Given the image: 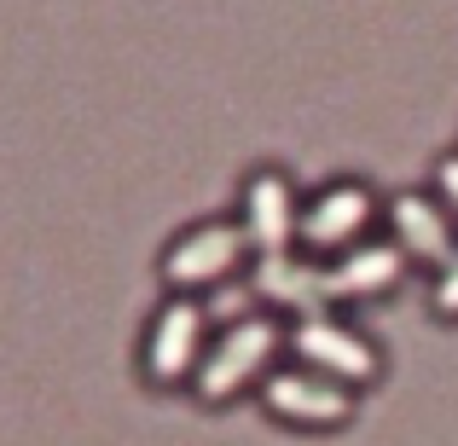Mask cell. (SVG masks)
I'll return each mask as SVG.
<instances>
[{"mask_svg": "<svg viewBox=\"0 0 458 446\" xmlns=\"http://www.w3.org/2000/svg\"><path fill=\"white\" fill-rule=\"evenodd\" d=\"M284 331H291V319H279V313H267V307L244 313V319H226L221 331H215L203 366H198L191 400L209 406V412H221V406L256 394L261 383L291 359V354H284Z\"/></svg>", "mask_w": 458, "mask_h": 446, "instance_id": "cell-1", "label": "cell"}, {"mask_svg": "<svg viewBox=\"0 0 458 446\" xmlns=\"http://www.w3.org/2000/svg\"><path fill=\"white\" fill-rule=\"evenodd\" d=\"M250 267H256V249H250L244 226L233 215H215V221H191L186 232L168 238L157 279H163L168 296H203L215 284H233Z\"/></svg>", "mask_w": 458, "mask_h": 446, "instance_id": "cell-2", "label": "cell"}, {"mask_svg": "<svg viewBox=\"0 0 458 446\" xmlns=\"http://www.w3.org/2000/svg\"><path fill=\"white\" fill-rule=\"evenodd\" d=\"M209 342H215V324H209L203 296H168L151 313L146 336H140V377H146V389H163V394L186 389L191 394Z\"/></svg>", "mask_w": 458, "mask_h": 446, "instance_id": "cell-3", "label": "cell"}, {"mask_svg": "<svg viewBox=\"0 0 458 446\" xmlns=\"http://www.w3.org/2000/svg\"><path fill=\"white\" fill-rule=\"evenodd\" d=\"M284 354H291L296 366L325 371L331 383H343V389H354V394L377 389L383 371H389L383 348L371 342L360 324H348L343 313H308V319H291V331H284Z\"/></svg>", "mask_w": 458, "mask_h": 446, "instance_id": "cell-4", "label": "cell"}, {"mask_svg": "<svg viewBox=\"0 0 458 446\" xmlns=\"http://www.w3.org/2000/svg\"><path fill=\"white\" fill-rule=\"evenodd\" d=\"M256 400H261V412H267L273 424L302 429V435H336V429H348L360 417V394L354 389L331 383L313 366H296V359H284V366L261 383Z\"/></svg>", "mask_w": 458, "mask_h": 446, "instance_id": "cell-5", "label": "cell"}, {"mask_svg": "<svg viewBox=\"0 0 458 446\" xmlns=\"http://www.w3.org/2000/svg\"><path fill=\"white\" fill-rule=\"evenodd\" d=\"M383 191L371 186V180H325L319 191H308L302 203V256L325 261V256H343V249L366 244V238H377L383 226Z\"/></svg>", "mask_w": 458, "mask_h": 446, "instance_id": "cell-6", "label": "cell"}, {"mask_svg": "<svg viewBox=\"0 0 458 446\" xmlns=\"http://www.w3.org/2000/svg\"><path fill=\"white\" fill-rule=\"evenodd\" d=\"M302 203H308V191L296 186V180L284 174L279 163H261V168H250V174H244L233 221L244 226L256 261L302 249Z\"/></svg>", "mask_w": 458, "mask_h": 446, "instance_id": "cell-7", "label": "cell"}, {"mask_svg": "<svg viewBox=\"0 0 458 446\" xmlns=\"http://www.w3.org/2000/svg\"><path fill=\"white\" fill-rule=\"evenodd\" d=\"M383 238H389L412 267H424V273H441L458 256L453 209L436 198V191H418V186L389 191V203H383Z\"/></svg>", "mask_w": 458, "mask_h": 446, "instance_id": "cell-8", "label": "cell"}, {"mask_svg": "<svg viewBox=\"0 0 458 446\" xmlns=\"http://www.w3.org/2000/svg\"><path fill=\"white\" fill-rule=\"evenodd\" d=\"M412 273V261L389 244V238H366V244L343 249V256L319 261V284H325V307H366V301L394 296Z\"/></svg>", "mask_w": 458, "mask_h": 446, "instance_id": "cell-9", "label": "cell"}, {"mask_svg": "<svg viewBox=\"0 0 458 446\" xmlns=\"http://www.w3.org/2000/svg\"><path fill=\"white\" fill-rule=\"evenodd\" d=\"M250 290L267 313L279 319H308V313H331L325 307V284H319V261L291 249V256H267L250 267Z\"/></svg>", "mask_w": 458, "mask_h": 446, "instance_id": "cell-10", "label": "cell"}, {"mask_svg": "<svg viewBox=\"0 0 458 446\" xmlns=\"http://www.w3.org/2000/svg\"><path fill=\"white\" fill-rule=\"evenodd\" d=\"M429 307H436V319L458 324V256L441 273H429Z\"/></svg>", "mask_w": 458, "mask_h": 446, "instance_id": "cell-11", "label": "cell"}, {"mask_svg": "<svg viewBox=\"0 0 458 446\" xmlns=\"http://www.w3.org/2000/svg\"><path fill=\"white\" fill-rule=\"evenodd\" d=\"M429 191H436V198L447 203L453 221H458V151H447V156L436 163V180H429Z\"/></svg>", "mask_w": 458, "mask_h": 446, "instance_id": "cell-12", "label": "cell"}]
</instances>
